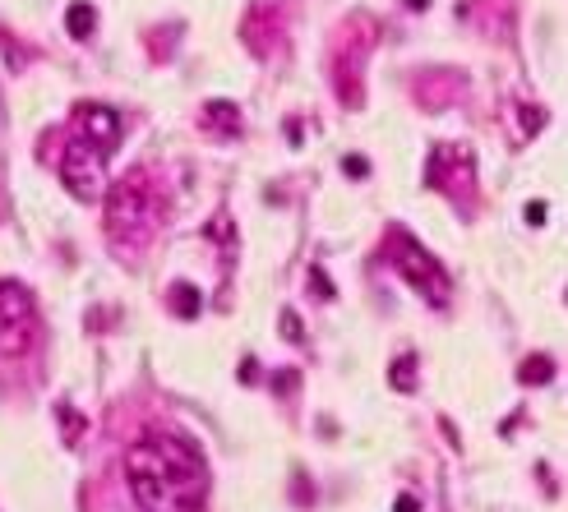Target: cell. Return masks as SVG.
Returning a JSON list of instances; mask_svg holds the SVG:
<instances>
[{"label":"cell","instance_id":"obj_1","mask_svg":"<svg viewBox=\"0 0 568 512\" xmlns=\"http://www.w3.org/2000/svg\"><path fill=\"white\" fill-rule=\"evenodd\" d=\"M134 503L144 512H199L203 490H208V471L194 443L171 434H153L130 443L125 452Z\"/></svg>","mask_w":568,"mask_h":512},{"label":"cell","instance_id":"obj_2","mask_svg":"<svg viewBox=\"0 0 568 512\" xmlns=\"http://www.w3.org/2000/svg\"><path fill=\"white\" fill-rule=\"evenodd\" d=\"M162 212H167V199L157 190L148 171H130L111 185L107 194V235L121 254H134V249L148 245V235L162 226Z\"/></svg>","mask_w":568,"mask_h":512},{"label":"cell","instance_id":"obj_3","mask_svg":"<svg viewBox=\"0 0 568 512\" xmlns=\"http://www.w3.org/2000/svg\"><path fill=\"white\" fill-rule=\"evenodd\" d=\"M60 180L79 199H102L107 194V167H102V148H93L88 139H69L60 153Z\"/></svg>","mask_w":568,"mask_h":512},{"label":"cell","instance_id":"obj_4","mask_svg":"<svg viewBox=\"0 0 568 512\" xmlns=\"http://www.w3.org/2000/svg\"><path fill=\"white\" fill-rule=\"evenodd\" d=\"M33 342V296L19 282H0V356H19Z\"/></svg>","mask_w":568,"mask_h":512},{"label":"cell","instance_id":"obj_5","mask_svg":"<svg viewBox=\"0 0 568 512\" xmlns=\"http://www.w3.org/2000/svg\"><path fill=\"white\" fill-rule=\"evenodd\" d=\"M393 263H398V272L407 282H412L421 296H430V300H444L448 296V277H444V268L435 263V258L425 254L421 245H416L412 235H398L393 240Z\"/></svg>","mask_w":568,"mask_h":512},{"label":"cell","instance_id":"obj_6","mask_svg":"<svg viewBox=\"0 0 568 512\" xmlns=\"http://www.w3.org/2000/svg\"><path fill=\"white\" fill-rule=\"evenodd\" d=\"M79 130H83V139H88L93 148H111L116 134H121V120H116L111 106H93V102H83V106H79Z\"/></svg>","mask_w":568,"mask_h":512},{"label":"cell","instance_id":"obj_7","mask_svg":"<svg viewBox=\"0 0 568 512\" xmlns=\"http://www.w3.org/2000/svg\"><path fill=\"white\" fill-rule=\"evenodd\" d=\"M282 33V19L278 14H273V5H268V0H259L255 10L245 14V42H250V51H255V56H268V51H273V37Z\"/></svg>","mask_w":568,"mask_h":512},{"label":"cell","instance_id":"obj_8","mask_svg":"<svg viewBox=\"0 0 568 512\" xmlns=\"http://www.w3.org/2000/svg\"><path fill=\"white\" fill-rule=\"evenodd\" d=\"M199 125L208 134H217V139H236V134L245 130V116H241V106L236 102H208L199 116Z\"/></svg>","mask_w":568,"mask_h":512},{"label":"cell","instance_id":"obj_9","mask_svg":"<svg viewBox=\"0 0 568 512\" xmlns=\"http://www.w3.org/2000/svg\"><path fill=\"white\" fill-rule=\"evenodd\" d=\"M167 300H171V310H176L180 319H199V310H203V296H199L194 282H176V286H167Z\"/></svg>","mask_w":568,"mask_h":512},{"label":"cell","instance_id":"obj_10","mask_svg":"<svg viewBox=\"0 0 568 512\" xmlns=\"http://www.w3.org/2000/svg\"><path fill=\"white\" fill-rule=\"evenodd\" d=\"M65 28H69V37H79V42L93 37V28H97V10H93L88 0H74V5L65 10Z\"/></svg>","mask_w":568,"mask_h":512},{"label":"cell","instance_id":"obj_11","mask_svg":"<svg viewBox=\"0 0 568 512\" xmlns=\"http://www.w3.org/2000/svg\"><path fill=\"white\" fill-rule=\"evenodd\" d=\"M518 379H522L527 388H532V383H550L555 379V360L550 356H527L522 369H518Z\"/></svg>","mask_w":568,"mask_h":512},{"label":"cell","instance_id":"obj_12","mask_svg":"<svg viewBox=\"0 0 568 512\" xmlns=\"http://www.w3.org/2000/svg\"><path fill=\"white\" fill-rule=\"evenodd\" d=\"M388 379H393V388H398V392H416V356H412V351L393 360V374H388Z\"/></svg>","mask_w":568,"mask_h":512},{"label":"cell","instance_id":"obj_13","mask_svg":"<svg viewBox=\"0 0 568 512\" xmlns=\"http://www.w3.org/2000/svg\"><path fill=\"white\" fill-rule=\"evenodd\" d=\"M56 420H60V429H65V443H79V434H83V415H79L74 406H60Z\"/></svg>","mask_w":568,"mask_h":512},{"label":"cell","instance_id":"obj_14","mask_svg":"<svg viewBox=\"0 0 568 512\" xmlns=\"http://www.w3.org/2000/svg\"><path fill=\"white\" fill-rule=\"evenodd\" d=\"M268 383H273V392H287V397H291V392L301 388V374H296L291 365H282V369H278V374H273Z\"/></svg>","mask_w":568,"mask_h":512},{"label":"cell","instance_id":"obj_15","mask_svg":"<svg viewBox=\"0 0 568 512\" xmlns=\"http://www.w3.org/2000/svg\"><path fill=\"white\" fill-rule=\"evenodd\" d=\"M282 337L296 342V346L305 342V328H301V314H296V310H282Z\"/></svg>","mask_w":568,"mask_h":512},{"label":"cell","instance_id":"obj_16","mask_svg":"<svg viewBox=\"0 0 568 512\" xmlns=\"http://www.w3.org/2000/svg\"><path fill=\"white\" fill-rule=\"evenodd\" d=\"M518 116H522V134H536L541 125H546V111H541V106H518Z\"/></svg>","mask_w":568,"mask_h":512},{"label":"cell","instance_id":"obj_17","mask_svg":"<svg viewBox=\"0 0 568 512\" xmlns=\"http://www.w3.org/2000/svg\"><path fill=\"white\" fill-rule=\"evenodd\" d=\"M310 286L319 291V300H333V282H328V272H319V268H310Z\"/></svg>","mask_w":568,"mask_h":512},{"label":"cell","instance_id":"obj_18","mask_svg":"<svg viewBox=\"0 0 568 512\" xmlns=\"http://www.w3.org/2000/svg\"><path fill=\"white\" fill-rule=\"evenodd\" d=\"M342 171L360 180V176H370V162H365V157H356V153H346V157H342Z\"/></svg>","mask_w":568,"mask_h":512},{"label":"cell","instance_id":"obj_19","mask_svg":"<svg viewBox=\"0 0 568 512\" xmlns=\"http://www.w3.org/2000/svg\"><path fill=\"white\" fill-rule=\"evenodd\" d=\"M241 383H259V365H255V360H241Z\"/></svg>","mask_w":568,"mask_h":512},{"label":"cell","instance_id":"obj_20","mask_svg":"<svg viewBox=\"0 0 568 512\" xmlns=\"http://www.w3.org/2000/svg\"><path fill=\"white\" fill-rule=\"evenodd\" d=\"M527 222H532V226L546 222V203H527Z\"/></svg>","mask_w":568,"mask_h":512},{"label":"cell","instance_id":"obj_21","mask_svg":"<svg viewBox=\"0 0 568 512\" xmlns=\"http://www.w3.org/2000/svg\"><path fill=\"white\" fill-rule=\"evenodd\" d=\"M421 503H416V494H398V512H416Z\"/></svg>","mask_w":568,"mask_h":512},{"label":"cell","instance_id":"obj_22","mask_svg":"<svg viewBox=\"0 0 568 512\" xmlns=\"http://www.w3.org/2000/svg\"><path fill=\"white\" fill-rule=\"evenodd\" d=\"M291 494H296V503H310V485H305V480H296V490H291Z\"/></svg>","mask_w":568,"mask_h":512},{"label":"cell","instance_id":"obj_23","mask_svg":"<svg viewBox=\"0 0 568 512\" xmlns=\"http://www.w3.org/2000/svg\"><path fill=\"white\" fill-rule=\"evenodd\" d=\"M407 5H412V10H425V0H407Z\"/></svg>","mask_w":568,"mask_h":512}]
</instances>
